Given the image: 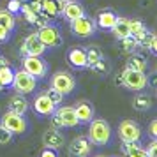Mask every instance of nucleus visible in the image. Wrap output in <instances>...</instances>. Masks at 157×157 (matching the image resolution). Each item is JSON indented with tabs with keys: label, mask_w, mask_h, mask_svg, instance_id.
Segmentation results:
<instances>
[{
	"label": "nucleus",
	"mask_w": 157,
	"mask_h": 157,
	"mask_svg": "<svg viewBox=\"0 0 157 157\" xmlns=\"http://www.w3.org/2000/svg\"><path fill=\"white\" fill-rule=\"evenodd\" d=\"M95 157H106V155H95Z\"/></svg>",
	"instance_id": "nucleus-40"
},
{
	"label": "nucleus",
	"mask_w": 157,
	"mask_h": 157,
	"mask_svg": "<svg viewBox=\"0 0 157 157\" xmlns=\"http://www.w3.org/2000/svg\"><path fill=\"white\" fill-rule=\"evenodd\" d=\"M90 69H92V71H95V72H101V74H104V72L108 71V65L104 64V60H99V62H97V64H94Z\"/></svg>",
	"instance_id": "nucleus-33"
},
{
	"label": "nucleus",
	"mask_w": 157,
	"mask_h": 157,
	"mask_svg": "<svg viewBox=\"0 0 157 157\" xmlns=\"http://www.w3.org/2000/svg\"><path fill=\"white\" fill-rule=\"evenodd\" d=\"M155 71H157V64H155Z\"/></svg>",
	"instance_id": "nucleus-43"
},
{
	"label": "nucleus",
	"mask_w": 157,
	"mask_h": 157,
	"mask_svg": "<svg viewBox=\"0 0 157 157\" xmlns=\"http://www.w3.org/2000/svg\"><path fill=\"white\" fill-rule=\"evenodd\" d=\"M147 154L148 157H157V140H152L147 147Z\"/></svg>",
	"instance_id": "nucleus-34"
},
{
	"label": "nucleus",
	"mask_w": 157,
	"mask_h": 157,
	"mask_svg": "<svg viewBox=\"0 0 157 157\" xmlns=\"http://www.w3.org/2000/svg\"><path fill=\"white\" fill-rule=\"evenodd\" d=\"M150 51L154 53V55H157V36H152V39H150V44H148Z\"/></svg>",
	"instance_id": "nucleus-38"
},
{
	"label": "nucleus",
	"mask_w": 157,
	"mask_h": 157,
	"mask_svg": "<svg viewBox=\"0 0 157 157\" xmlns=\"http://www.w3.org/2000/svg\"><path fill=\"white\" fill-rule=\"evenodd\" d=\"M9 36H11V32H9L7 29H4V27H0V43L9 41Z\"/></svg>",
	"instance_id": "nucleus-37"
},
{
	"label": "nucleus",
	"mask_w": 157,
	"mask_h": 157,
	"mask_svg": "<svg viewBox=\"0 0 157 157\" xmlns=\"http://www.w3.org/2000/svg\"><path fill=\"white\" fill-rule=\"evenodd\" d=\"M46 51V46L43 44V41L39 39L37 32L34 34H29L23 41V46H21V53L23 57L25 55H34V57H43V53Z\"/></svg>",
	"instance_id": "nucleus-11"
},
{
	"label": "nucleus",
	"mask_w": 157,
	"mask_h": 157,
	"mask_svg": "<svg viewBox=\"0 0 157 157\" xmlns=\"http://www.w3.org/2000/svg\"><path fill=\"white\" fill-rule=\"evenodd\" d=\"M90 150H92V141L85 136H78L67 147V154L71 157H86L90 154Z\"/></svg>",
	"instance_id": "nucleus-12"
},
{
	"label": "nucleus",
	"mask_w": 157,
	"mask_h": 157,
	"mask_svg": "<svg viewBox=\"0 0 157 157\" xmlns=\"http://www.w3.org/2000/svg\"><path fill=\"white\" fill-rule=\"evenodd\" d=\"M117 83L118 85H124L127 90H132V92H140L143 88H147L148 85V78L147 74L141 71H131V69H124L122 74L117 78Z\"/></svg>",
	"instance_id": "nucleus-2"
},
{
	"label": "nucleus",
	"mask_w": 157,
	"mask_h": 157,
	"mask_svg": "<svg viewBox=\"0 0 157 157\" xmlns=\"http://www.w3.org/2000/svg\"><path fill=\"white\" fill-rule=\"evenodd\" d=\"M147 65H148V62L145 60V57H141V55H131L125 67L131 69V71H141V72H145Z\"/></svg>",
	"instance_id": "nucleus-23"
},
{
	"label": "nucleus",
	"mask_w": 157,
	"mask_h": 157,
	"mask_svg": "<svg viewBox=\"0 0 157 157\" xmlns=\"http://www.w3.org/2000/svg\"><path fill=\"white\" fill-rule=\"evenodd\" d=\"M39 157H58V154H57V150H53V148H46V147H44L43 152L39 154Z\"/></svg>",
	"instance_id": "nucleus-35"
},
{
	"label": "nucleus",
	"mask_w": 157,
	"mask_h": 157,
	"mask_svg": "<svg viewBox=\"0 0 157 157\" xmlns=\"http://www.w3.org/2000/svg\"><path fill=\"white\" fill-rule=\"evenodd\" d=\"M2 125L6 129H9L13 134H23L27 131V120L23 118V115L14 113L9 109L7 113H4L2 117Z\"/></svg>",
	"instance_id": "nucleus-8"
},
{
	"label": "nucleus",
	"mask_w": 157,
	"mask_h": 157,
	"mask_svg": "<svg viewBox=\"0 0 157 157\" xmlns=\"http://www.w3.org/2000/svg\"><path fill=\"white\" fill-rule=\"evenodd\" d=\"M122 150L127 157H148L147 148H143L140 143H124Z\"/></svg>",
	"instance_id": "nucleus-22"
},
{
	"label": "nucleus",
	"mask_w": 157,
	"mask_h": 157,
	"mask_svg": "<svg viewBox=\"0 0 157 157\" xmlns=\"http://www.w3.org/2000/svg\"><path fill=\"white\" fill-rule=\"evenodd\" d=\"M111 32H113V36L120 41V39H124V37L131 36V20H125V18H118L117 20V23L113 25V29H111Z\"/></svg>",
	"instance_id": "nucleus-21"
},
{
	"label": "nucleus",
	"mask_w": 157,
	"mask_h": 157,
	"mask_svg": "<svg viewBox=\"0 0 157 157\" xmlns=\"http://www.w3.org/2000/svg\"><path fill=\"white\" fill-rule=\"evenodd\" d=\"M14 81V71L11 65H0V83L2 86H11Z\"/></svg>",
	"instance_id": "nucleus-24"
},
{
	"label": "nucleus",
	"mask_w": 157,
	"mask_h": 157,
	"mask_svg": "<svg viewBox=\"0 0 157 157\" xmlns=\"http://www.w3.org/2000/svg\"><path fill=\"white\" fill-rule=\"evenodd\" d=\"M37 36L43 41V44L46 48H57L62 44V34L57 27L53 25H44V27H39L37 30Z\"/></svg>",
	"instance_id": "nucleus-7"
},
{
	"label": "nucleus",
	"mask_w": 157,
	"mask_h": 157,
	"mask_svg": "<svg viewBox=\"0 0 157 157\" xmlns=\"http://www.w3.org/2000/svg\"><path fill=\"white\" fill-rule=\"evenodd\" d=\"M21 0H9L7 2V11L9 13H13V14H16V13H20V9H21Z\"/></svg>",
	"instance_id": "nucleus-32"
},
{
	"label": "nucleus",
	"mask_w": 157,
	"mask_h": 157,
	"mask_svg": "<svg viewBox=\"0 0 157 157\" xmlns=\"http://www.w3.org/2000/svg\"><path fill=\"white\" fill-rule=\"evenodd\" d=\"M2 88H4V86H2V83H0V90H2Z\"/></svg>",
	"instance_id": "nucleus-41"
},
{
	"label": "nucleus",
	"mask_w": 157,
	"mask_h": 157,
	"mask_svg": "<svg viewBox=\"0 0 157 157\" xmlns=\"http://www.w3.org/2000/svg\"><path fill=\"white\" fill-rule=\"evenodd\" d=\"M67 60H69V64L72 67L83 69V67H86V50H83V48H72L67 53Z\"/></svg>",
	"instance_id": "nucleus-18"
},
{
	"label": "nucleus",
	"mask_w": 157,
	"mask_h": 157,
	"mask_svg": "<svg viewBox=\"0 0 157 157\" xmlns=\"http://www.w3.org/2000/svg\"><path fill=\"white\" fill-rule=\"evenodd\" d=\"M44 94L48 95V99H50L51 102L55 104V106H58V104L62 102V99H64V95H62V94H60V92H57L55 88H48V90H46V92H44Z\"/></svg>",
	"instance_id": "nucleus-30"
},
{
	"label": "nucleus",
	"mask_w": 157,
	"mask_h": 157,
	"mask_svg": "<svg viewBox=\"0 0 157 157\" xmlns=\"http://www.w3.org/2000/svg\"><path fill=\"white\" fill-rule=\"evenodd\" d=\"M118 138L122 143H140L141 127L134 120H122L118 125Z\"/></svg>",
	"instance_id": "nucleus-5"
},
{
	"label": "nucleus",
	"mask_w": 157,
	"mask_h": 157,
	"mask_svg": "<svg viewBox=\"0 0 157 157\" xmlns=\"http://www.w3.org/2000/svg\"><path fill=\"white\" fill-rule=\"evenodd\" d=\"M60 2H64V4H65V2H71V0H60Z\"/></svg>",
	"instance_id": "nucleus-39"
},
{
	"label": "nucleus",
	"mask_w": 157,
	"mask_h": 157,
	"mask_svg": "<svg viewBox=\"0 0 157 157\" xmlns=\"http://www.w3.org/2000/svg\"><path fill=\"white\" fill-rule=\"evenodd\" d=\"M23 69L27 72H30V74H34L36 78H44L46 72H48V64L41 57L25 55L23 57Z\"/></svg>",
	"instance_id": "nucleus-9"
},
{
	"label": "nucleus",
	"mask_w": 157,
	"mask_h": 157,
	"mask_svg": "<svg viewBox=\"0 0 157 157\" xmlns=\"http://www.w3.org/2000/svg\"><path fill=\"white\" fill-rule=\"evenodd\" d=\"M99 60H102V51L99 48H88L86 50V67H92L94 64H97Z\"/></svg>",
	"instance_id": "nucleus-27"
},
{
	"label": "nucleus",
	"mask_w": 157,
	"mask_h": 157,
	"mask_svg": "<svg viewBox=\"0 0 157 157\" xmlns=\"http://www.w3.org/2000/svg\"><path fill=\"white\" fill-rule=\"evenodd\" d=\"M95 27H97V23L94 21L92 18H88V16H81L78 20H74L71 21V30L74 36L78 37H90L95 34Z\"/></svg>",
	"instance_id": "nucleus-10"
},
{
	"label": "nucleus",
	"mask_w": 157,
	"mask_h": 157,
	"mask_svg": "<svg viewBox=\"0 0 157 157\" xmlns=\"http://www.w3.org/2000/svg\"><path fill=\"white\" fill-rule=\"evenodd\" d=\"M148 132H150V136H152L154 140H157V120H152V122H150Z\"/></svg>",
	"instance_id": "nucleus-36"
},
{
	"label": "nucleus",
	"mask_w": 157,
	"mask_h": 157,
	"mask_svg": "<svg viewBox=\"0 0 157 157\" xmlns=\"http://www.w3.org/2000/svg\"><path fill=\"white\" fill-rule=\"evenodd\" d=\"M20 11L23 13L25 20H27L29 23H32V25L36 23V20H37V16H39V13H36V11L30 7L29 4H21V9H20Z\"/></svg>",
	"instance_id": "nucleus-28"
},
{
	"label": "nucleus",
	"mask_w": 157,
	"mask_h": 157,
	"mask_svg": "<svg viewBox=\"0 0 157 157\" xmlns=\"http://www.w3.org/2000/svg\"><path fill=\"white\" fill-rule=\"evenodd\" d=\"M62 9H64V2L60 0H41V13L44 18H55V16L62 14Z\"/></svg>",
	"instance_id": "nucleus-14"
},
{
	"label": "nucleus",
	"mask_w": 157,
	"mask_h": 157,
	"mask_svg": "<svg viewBox=\"0 0 157 157\" xmlns=\"http://www.w3.org/2000/svg\"><path fill=\"white\" fill-rule=\"evenodd\" d=\"M88 140L92 141V145H99L104 147L111 140V127L104 118H92L88 122Z\"/></svg>",
	"instance_id": "nucleus-1"
},
{
	"label": "nucleus",
	"mask_w": 157,
	"mask_h": 157,
	"mask_svg": "<svg viewBox=\"0 0 157 157\" xmlns=\"http://www.w3.org/2000/svg\"><path fill=\"white\" fill-rule=\"evenodd\" d=\"M150 106H152V99L147 94H140V95H136L134 99H132V108L138 109V111H145Z\"/></svg>",
	"instance_id": "nucleus-25"
},
{
	"label": "nucleus",
	"mask_w": 157,
	"mask_h": 157,
	"mask_svg": "<svg viewBox=\"0 0 157 157\" xmlns=\"http://www.w3.org/2000/svg\"><path fill=\"white\" fill-rule=\"evenodd\" d=\"M9 109L25 117V113L29 111V101L25 99L23 94H16V95H13L11 101H9Z\"/></svg>",
	"instance_id": "nucleus-19"
},
{
	"label": "nucleus",
	"mask_w": 157,
	"mask_h": 157,
	"mask_svg": "<svg viewBox=\"0 0 157 157\" xmlns=\"http://www.w3.org/2000/svg\"><path fill=\"white\" fill-rule=\"evenodd\" d=\"M65 143V138L62 132H58L57 129H48L44 131L43 134V145L46 148H53V150H58L62 148Z\"/></svg>",
	"instance_id": "nucleus-13"
},
{
	"label": "nucleus",
	"mask_w": 157,
	"mask_h": 157,
	"mask_svg": "<svg viewBox=\"0 0 157 157\" xmlns=\"http://www.w3.org/2000/svg\"><path fill=\"white\" fill-rule=\"evenodd\" d=\"M62 16L71 23V21H74V20L81 18V16H85V9L81 7V4H78L76 0H71V2H65L64 4Z\"/></svg>",
	"instance_id": "nucleus-16"
},
{
	"label": "nucleus",
	"mask_w": 157,
	"mask_h": 157,
	"mask_svg": "<svg viewBox=\"0 0 157 157\" xmlns=\"http://www.w3.org/2000/svg\"><path fill=\"white\" fill-rule=\"evenodd\" d=\"M21 2H29V0H21Z\"/></svg>",
	"instance_id": "nucleus-42"
},
{
	"label": "nucleus",
	"mask_w": 157,
	"mask_h": 157,
	"mask_svg": "<svg viewBox=\"0 0 157 157\" xmlns=\"http://www.w3.org/2000/svg\"><path fill=\"white\" fill-rule=\"evenodd\" d=\"M74 111H76V117H78L79 124H88L94 118V106L88 101H79L78 104L74 106Z\"/></svg>",
	"instance_id": "nucleus-17"
},
{
	"label": "nucleus",
	"mask_w": 157,
	"mask_h": 157,
	"mask_svg": "<svg viewBox=\"0 0 157 157\" xmlns=\"http://www.w3.org/2000/svg\"><path fill=\"white\" fill-rule=\"evenodd\" d=\"M0 27H4V29H7L9 32L16 27V18L13 13H9L7 9L6 11H0Z\"/></svg>",
	"instance_id": "nucleus-26"
},
{
	"label": "nucleus",
	"mask_w": 157,
	"mask_h": 157,
	"mask_svg": "<svg viewBox=\"0 0 157 157\" xmlns=\"http://www.w3.org/2000/svg\"><path fill=\"white\" fill-rule=\"evenodd\" d=\"M13 136L14 134H13L9 129H6L2 124H0V145H7V143H11Z\"/></svg>",
	"instance_id": "nucleus-31"
},
{
	"label": "nucleus",
	"mask_w": 157,
	"mask_h": 157,
	"mask_svg": "<svg viewBox=\"0 0 157 157\" xmlns=\"http://www.w3.org/2000/svg\"><path fill=\"white\" fill-rule=\"evenodd\" d=\"M79 124L74 106H62L53 111V125L57 127H76Z\"/></svg>",
	"instance_id": "nucleus-4"
},
{
	"label": "nucleus",
	"mask_w": 157,
	"mask_h": 157,
	"mask_svg": "<svg viewBox=\"0 0 157 157\" xmlns=\"http://www.w3.org/2000/svg\"><path fill=\"white\" fill-rule=\"evenodd\" d=\"M76 86V79L72 74L65 71H60V72H55L53 78H51V88H55L57 92H60L62 95H69V94L74 90Z\"/></svg>",
	"instance_id": "nucleus-6"
},
{
	"label": "nucleus",
	"mask_w": 157,
	"mask_h": 157,
	"mask_svg": "<svg viewBox=\"0 0 157 157\" xmlns=\"http://www.w3.org/2000/svg\"><path fill=\"white\" fill-rule=\"evenodd\" d=\"M117 20H118V16L115 14L113 11H101L99 14H97V27H101V29L104 30H111L113 29V25L117 23Z\"/></svg>",
	"instance_id": "nucleus-20"
},
{
	"label": "nucleus",
	"mask_w": 157,
	"mask_h": 157,
	"mask_svg": "<svg viewBox=\"0 0 157 157\" xmlns=\"http://www.w3.org/2000/svg\"><path fill=\"white\" fill-rule=\"evenodd\" d=\"M13 88H14L16 94H23V95H27V94H32L36 90L37 86V78L34 74H30L27 72L25 69H20V71L14 72V81H13Z\"/></svg>",
	"instance_id": "nucleus-3"
},
{
	"label": "nucleus",
	"mask_w": 157,
	"mask_h": 157,
	"mask_svg": "<svg viewBox=\"0 0 157 157\" xmlns=\"http://www.w3.org/2000/svg\"><path fill=\"white\" fill-rule=\"evenodd\" d=\"M120 41H122V46H124L125 51H134L140 46V43H138V39L134 36H127V37H124V39H120Z\"/></svg>",
	"instance_id": "nucleus-29"
},
{
	"label": "nucleus",
	"mask_w": 157,
	"mask_h": 157,
	"mask_svg": "<svg viewBox=\"0 0 157 157\" xmlns=\"http://www.w3.org/2000/svg\"><path fill=\"white\" fill-rule=\"evenodd\" d=\"M32 106H34V111L39 115H53V111L57 109V106L48 99L46 94L37 95L36 99H34V102H32Z\"/></svg>",
	"instance_id": "nucleus-15"
}]
</instances>
